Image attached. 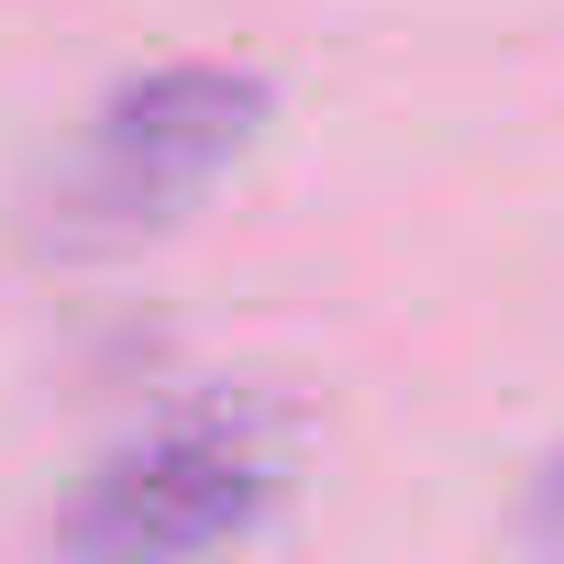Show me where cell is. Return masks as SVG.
Wrapping results in <instances>:
<instances>
[{"mask_svg":"<svg viewBox=\"0 0 564 564\" xmlns=\"http://www.w3.org/2000/svg\"><path fill=\"white\" fill-rule=\"evenodd\" d=\"M276 498V465L243 421H177L133 454H111L78 509L56 520L67 564H199L221 542L254 531V509Z\"/></svg>","mask_w":564,"mask_h":564,"instance_id":"6da1fadb","label":"cell"},{"mask_svg":"<svg viewBox=\"0 0 564 564\" xmlns=\"http://www.w3.org/2000/svg\"><path fill=\"white\" fill-rule=\"evenodd\" d=\"M531 542L542 553H564V454L542 465V487H531Z\"/></svg>","mask_w":564,"mask_h":564,"instance_id":"3957f363","label":"cell"},{"mask_svg":"<svg viewBox=\"0 0 564 564\" xmlns=\"http://www.w3.org/2000/svg\"><path fill=\"white\" fill-rule=\"evenodd\" d=\"M265 122V89L232 78V67H155L133 78L100 122H89V155L67 177V210L89 232H133V221H166L177 199H199L243 133Z\"/></svg>","mask_w":564,"mask_h":564,"instance_id":"7a4b0ae2","label":"cell"}]
</instances>
